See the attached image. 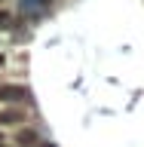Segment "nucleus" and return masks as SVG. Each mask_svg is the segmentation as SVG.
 Masks as SVG:
<instances>
[{
	"instance_id": "f257e3e1",
	"label": "nucleus",
	"mask_w": 144,
	"mask_h": 147,
	"mask_svg": "<svg viewBox=\"0 0 144 147\" xmlns=\"http://www.w3.org/2000/svg\"><path fill=\"white\" fill-rule=\"evenodd\" d=\"M25 98H28L25 86H18V83H3L0 86V101H6V104H16V101H25Z\"/></svg>"
},
{
	"instance_id": "f03ea898",
	"label": "nucleus",
	"mask_w": 144,
	"mask_h": 147,
	"mask_svg": "<svg viewBox=\"0 0 144 147\" xmlns=\"http://www.w3.org/2000/svg\"><path fill=\"white\" fill-rule=\"evenodd\" d=\"M12 123H25L22 110H0V126H12Z\"/></svg>"
},
{
	"instance_id": "7ed1b4c3",
	"label": "nucleus",
	"mask_w": 144,
	"mask_h": 147,
	"mask_svg": "<svg viewBox=\"0 0 144 147\" xmlns=\"http://www.w3.org/2000/svg\"><path fill=\"white\" fill-rule=\"evenodd\" d=\"M18 144L22 147H34V144H40V138H37V132L25 129V132H18Z\"/></svg>"
},
{
	"instance_id": "20e7f679",
	"label": "nucleus",
	"mask_w": 144,
	"mask_h": 147,
	"mask_svg": "<svg viewBox=\"0 0 144 147\" xmlns=\"http://www.w3.org/2000/svg\"><path fill=\"white\" fill-rule=\"evenodd\" d=\"M3 25H9V12H6V9H0V28H3Z\"/></svg>"
},
{
	"instance_id": "39448f33",
	"label": "nucleus",
	"mask_w": 144,
	"mask_h": 147,
	"mask_svg": "<svg viewBox=\"0 0 144 147\" xmlns=\"http://www.w3.org/2000/svg\"><path fill=\"white\" fill-rule=\"evenodd\" d=\"M40 6H43V9H46V6H49V0H40Z\"/></svg>"
},
{
	"instance_id": "423d86ee",
	"label": "nucleus",
	"mask_w": 144,
	"mask_h": 147,
	"mask_svg": "<svg viewBox=\"0 0 144 147\" xmlns=\"http://www.w3.org/2000/svg\"><path fill=\"white\" fill-rule=\"evenodd\" d=\"M3 61H6V58H3V52H0V67H3Z\"/></svg>"
},
{
	"instance_id": "0eeeda50",
	"label": "nucleus",
	"mask_w": 144,
	"mask_h": 147,
	"mask_svg": "<svg viewBox=\"0 0 144 147\" xmlns=\"http://www.w3.org/2000/svg\"><path fill=\"white\" fill-rule=\"evenodd\" d=\"M37 147H55V144H37Z\"/></svg>"
},
{
	"instance_id": "6e6552de",
	"label": "nucleus",
	"mask_w": 144,
	"mask_h": 147,
	"mask_svg": "<svg viewBox=\"0 0 144 147\" xmlns=\"http://www.w3.org/2000/svg\"><path fill=\"white\" fill-rule=\"evenodd\" d=\"M0 144H3V135H0Z\"/></svg>"
},
{
	"instance_id": "1a4fd4ad",
	"label": "nucleus",
	"mask_w": 144,
	"mask_h": 147,
	"mask_svg": "<svg viewBox=\"0 0 144 147\" xmlns=\"http://www.w3.org/2000/svg\"><path fill=\"white\" fill-rule=\"evenodd\" d=\"M0 147H6V144H0Z\"/></svg>"
}]
</instances>
